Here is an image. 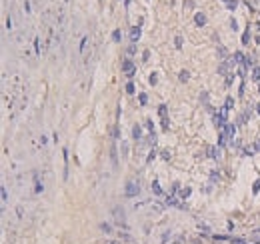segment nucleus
I'll use <instances>...</instances> for the list:
<instances>
[{"instance_id":"f257e3e1","label":"nucleus","mask_w":260,"mask_h":244,"mask_svg":"<svg viewBox=\"0 0 260 244\" xmlns=\"http://www.w3.org/2000/svg\"><path fill=\"white\" fill-rule=\"evenodd\" d=\"M140 192V186L136 182H126V188H124V194L128 196V198H134V196H138Z\"/></svg>"},{"instance_id":"f03ea898","label":"nucleus","mask_w":260,"mask_h":244,"mask_svg":"<svg viewBox=\"0 0 260 244\" xmlns=\"http://www.w3.org/2000/svg\"><path fill=\"white\" fill-rule=\"evenodd\" d=\"M122 72H124L126 76H132V74H134V64H132L130 60H124L122 62Z\"/></svg>"},{"instance_id":"7ed1b4c3","label":"nucleus","mask_w":260,"mask_h":244,"mask_svg":"<svg viewBox=\"0 0 260 244\" xmlns=\"http://www.w3.org/2000/svg\"><path fill=\"white\" fill-rule=\"evenodd\" d=\"M234 132H236V128H234L232 124H226V126H224V128H222V134H224V136H226V140H228V138H232V136H234Z\"/></svg>"},{"instance_id":"20e7f679","label":"nucleus","mask_w":260,"mask_h":244,"mask_svg":"<svg viewBox=\"0 0 260 244\" xmlns=\"http://www.w3.org/2000/svg\"><path fill=\"white\" fill-rule=\"evenodd\" d=\"M138 38H140V28H138V26H132V28H130V40L136 42Z\"/></svg>"},{"instance_id":"39448f33","label":"nucleus","mask_w":260,"mask_h":244,"mask_svg":"<svg viewBox=\"0 0 260 244\" xmlns=\"http://www.w3.org/2000/svg\"><path fill=\"white\" fill-rule=\"evenodd\" d=\"M152 192H154L156 196H162V188H160L158 180H154V182H152Z\"/></svg>"},{"instance_id":"423d86ee","label":"nucleus","mask_w":260,"mask_h":244,"mask_svg":"<svg viewBox=\"0 0 260 244\" xmlns=\"http://www.w3.org/2000/svg\"><path fill=\"white\" fill-rule=\"evenodd\" d=\"M194 20H196V24H198V26H204V24H206V16H204V14H196Z\"/></svg>"},{"instance_id":"0eeeda50","label":"nucleus","mask_w":260,"mask_h":244,"mask_svg":"<svg viewBox=\"0 0 260 244\" xmlns=\"http://www.w3.org/2000/svg\"><path fill=\"white\" fill-rule=\"evenodd\" d=\"M132 136L138 140V138L142 136V128H140V126H134V128H132Z\"/></svg>"},{"instance_id":"6e6552de","label":"nucleus","mask_w":260,"mask_h":244,"mask_svg":"<svg viewBox=\"0 0 260 244\" xmlns=\"http://www.w3.org/2000/svg\"><path fill=\"white\" fill-rule=\"evenodd\" d=\"M252 78H254V80H260V66H254V68H252Z\"/></svg>"},{"instance_id":"1a4fd4ad","label":"nucleus","mask_w":260,"mask_h":244,"mask_svg":"<svg viewBox=\"0 0 260 244\" xmlns=\"http://www.w3.org/2000/svg\"><path fill=\"white\" fill-rule=\"evenodd\" d=\"M232 106H234V98H232V96H228V98H226V106H224V108H226V110H230Z\"/></svg>"},{"instance_id":"9d476101","label":"nucleus","mask_w":260,"mask_h":244,"mask_svg":"<svg viewBox=\"0 0 260 244\" xmlns=\"http://www.w3.org/2000/svg\"><path fill=\"white\" fill-rule=\"evenodd\" d=\"M190 192H192L190 188H184V190L180 192V198H188V196H190Z\"/></svg>"},{"instance_id":"9b49d317","label":"nucleus","mask_w":260,"mask_h":244,"mask_svg":"<svg viewBox=\"0 0 260 244\" xmlns=\"http://www.w3.org/2000/svg\"><path fill=\"white\" fill-rule=\"evenodd\" d=\"M158 114L162 116V118H168V116H166V106H164V104H162V106L158 108Z\"/></svg>"},{"instance_id":"f8f14e48","label":"nucleus","mask_w":260,"mask_h":244,"mask_svg":"<svg viewBox=\"0 0 260 244\" xmlns=\"http://www.w3.org/2000/svg\"><path fill=\"white\" fill-rule=\"evenodd\" d=\"M126 92H128V94H134V84H132V82L126 84Z\"/></svg>"},{"instance_id":"ddd939ff","label":"nucleus","mask_w":260,"mask_h":244,"mask_svg":"<svg viewBox=\"0 0 260 244\" xmlns=\"http://www.w3.org/2000/svg\"><path fill=\"white\" fill-rule=\"evenodd\" d=\"M138 98H140V104H142V106H144V104L148 102V96H146V94H140Z\"/></svg>"},{"instance_id":"4468645a","label":"nucleus","mask_w":260,"mask_h":244,"mask_svg":"<svg viewBox=\"0 0 260 244\" xmlns=\"http://www.w3.org/2000/svg\"><path fill=\"white\" fill-rule=\"evenodd\" d=\"M146 128L150 130L152 134H154V124H152V120H146Z\"/></svg>"},{"instance_id":"2eb2a0df","label":"nucleus","mask_w":260,"mask_h":244,"mask_svg":"<svg viewBox=\"0 0 260 244\" xmlns=\"http://www.w3.org/2000/svg\"><path fill=\"white\" fill-rule=\"evenodd\" d=\"M258 190H260V180H256V182H254V188H252V192H254V194H256Z\"/></svg>"},{"instance_id":"dca6fc26","label":"nucleus","mask_w":260,"mask_h":244,"mask_svg":"<svg viewBox=\"0 0 260 244\" xmlns=\"http://www.w3.org/2000/svg\"><path fill=\"white\" fill-rule=\"evenodd\" d=\"M184 80H188V72H180V82H184Z\"/></svg>"},{"instance_id":"f3484780","label":"nucleus","mask_w":260,"mask_h":244,"mask_svg":"<svg viewBox=\"0 0 260 244\" xmlns=\"http://www.w3.org/2000/svg\"><path fill=\"white\" fill-rule=\"evenodd\" d=\"M154 156H156V150H152V152L148 154V162H152V160H154Z\"/></svg>"},{"instance_id":"a211bd4d","label":"nucleus","mask_w":260,"mask_h":244,"mask_svg":"<svg viewBox=\"0 0 260 244\" xmlns=\"http://www.w3.org/2000/svg\"><path fill=\"white\" fill-rule=\"evenodd\" d=\"M208 156H212V158H216V150H214V148H208Z\"/></svg>"},{"instance_id":"6ab92c4d","label":"nucleus","mask_w":260,"mask_h":244,"mask_svg":"<svg viewBox=\"0 0 260 244\" xmlns=\"http://www.w3.org/2000/svg\"><path fill=\"white\" fill-rule=\"evenodd\" d=\"M6 198H8V192H6V188L2 186V200H4V202H6Z\"/></svg>"},{"instance_id":"aec40b11","label":"nucleus","mask_w":260,"mask_h":244,"mask_svg":"<svg viewBox=\"0 0 260 244\" xmlns=\"http://www.w3.org/2000/svg\"><path fill=\"white\" fill-rule=\"evenodd\" d=\"M162 128L168 130V118H162Z\"/></svg>"},{"instance_id":"412c9836","label":"nucleus","mask_w":260,"mask_h":244,"mask_svg":"<svg viewBox=\"0 0 260 244\" xmlns=\"http://www.w3.org/2000/svg\"><path fill=\"white\" fill-rule=\"evenodd\" d=\"M256 150H260V140H258V142H256Z\"/></svg>"},{"instance_id":"4be33fe9","label":"nucleus","mask_w":260,"mask_h":244,"mask_svg":"<svg viewBox=\"0 0 260 244\" xmlns=\"http://www.w3.org/2000/svg\"><path fill=\"white\" fill-rule=\"evenodd\" d=\"M256 112H258V114H260V104H258V106H256Z\"/></svg>"}]
</instances>
